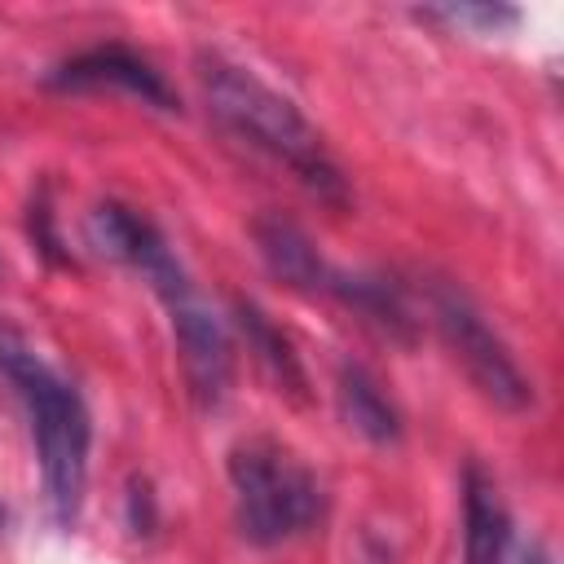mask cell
Listing matches in <instances>:
<instances>
[{
	"label": "cell",
	"instance_id": "1",
	"mask_svg": "<svg viewBox=\"0 0 564 564\" xmlns=\"http://www.w3.org/2000/svg\"><path fill=\"white\" fill-rule=\"evenodd\" d=\"M198 88H203L212 115L234 137H242L260 154L291 167L317 198H326L335 207L348 203V181H344L339 163L330 159L322 132L300 115V106L291 97H282L260 75H251L247 66H238L220 53L198 57Z\"/></svg>",
	"mask_w": 564,
	"mask_h": 564
},
{
	"label": "cell",
	"instance_id": "2",
	"mask_svg": "<svg viewBox=\"0 0 564 564\" xmlns=\"http://www.w3.org/2000/svg\"><path fill=\"white\" fill-rule=\"evenodd\" d=\"M0 375L13 383L18 401L26 405L31 436L40 449V476L48 494V511L62 529L79 520L84 485H88V445H93V419L79 397V388L57 375L26 339L22 330L0 322Z\"/></svg>",
	"mask_w": 564,
	"mask_h": 564
},
{
	"label": "cell",
	"instance_id": "3",
	"mask_svg": "<svg viewBox=\"0 0 564 564\" xmlns=\"http://www.w3.org/2000/svg\"><path fill=\"white\" fill-rule=\"evenodd\" d=\"M229 485H234L238 529L256 546L291 542L308 533L326 511V494L317 476L291 449L264 436H251L229 449Z\"/></svg>",
	"mask_w": 564,
	"mask_h": 564
},
{
	"label": "cell",
	"instance_id": "4",
	"mask_svg": "<svg viewBox=\"0 0 564 564\" xmlns=\"http://www.w3.org/2000/svg\"><path fill=\"white\" fill-rule=\"evenodd\" d=\"M432 313H436V326L449 344V352L463 361L467 379L502 410H524L533 401V383L524 379V370L516 366L511 348L494 335V326L476 313V304L454 291V286H436L432 291Z\"/></svg>",
	"mask_w": 564,
	"mask_h": 564
},
{
	"label": "cell",
	"instance_id": "5",
	"mask_svg": "<svg viewBox=\"0 0 564 564\" xmlns=\"http://www.w3.org/2000/svg\"><path fill=\"white\" fill-rule=\"evenodd\" d=\"M44 84H48V88H62V93L119 88V93H128V97H141V101L154 106V110H181L172 84L163 79V70H154V62L141 57V53H132L128 44H97V48H84V53L57 62V66L44 75Z\"/></svg>",
	"mask_w": 564,
	"mask_h": 564
},
{
	"label": "cell",
	"instance_id": "6",
	"mask_svg": "<svg viewBox=\"0 0 564 564\" xmlns=\"http://www.w3.org/2000/svg\"><path fill=\"white\" fill-rule=\"evenodd\" d=\"M88 234H93L97 251H106L110 260H119V264L145 273L150 286L159 291V300L189 282V273H185L181 260L172 256L167 238H163L145 216H137L132 207H123V203H97L93 216H88Z\"/></svg>",
	"mask_w": 564,
	"mask_h": 564
},
{
	"label": "cell",
	"instance_id": "7",
	"mask_svg": "<svg viewBox=\"0 0 564 564\" xmlns=\"http://www.w3.org/2000/svg\"><path fill=\"white\" fill-rule=\"evenodd\" d=\"M167 317H172V335L181 344V361L189 375V388L203 405H216L229 388V335L220 326V317L198 300L194 282L176 286L172 295H163Z\"/></svg>",
	"mask_w": 564,
	"mask_h": 564
},
{
	"label": "cell",
	"instance_id": "8",
	"mask_svg": "<svg viewBox=\"0 0 564 564\" xmlns=\"http://www.w3.org/2000/svg\"><path fill=\"white\" fill-rule=\"evenodd\" d=\"M251 238H256V251H260V260L269 264L273 278H282L295 291H308V295H326L330 291L335 264L322 260V251L313 247V238L295 220H286L278 212H264L251 225Z\"/></svg>",
	"mask_w": 564,
	"mask_h": 564
},
{
	"label": "cell",
	"instance_id": "9",
	"mask_svg": "<svg viewBox=\"0 0 564 564\" xmlns=\"http://www.w3.org/2000/svg\"><path fill=\"white\" fill-rule=\"evenodd\" d=\"M511 546V511L498 480L480 467H463V564H502Z\"/></svg>",
	"mask_w": 564,
	"mask_h": 564
},
{
	"label": "cell",
	"instance_id": "10",
	"mask_svg": "<svg viewBox=\"0 0 564 564\" xmlns=\"http://www.w3.org/2000/svg\"><path fill=\"white\" fill-rule=\"evenodd\" d=\"M335 401L339 414L352 432H361L375 445H397L401 441V414L388 401V392L379 388V379L361 366V361H344L335 375Z\"/></svg>",
	"mask_w": 564,
	"mask_h": 564
},
{
	"label": "cell",
	"instance_id": "11",
	"mask_svg": "<svg viewBox=\"0 0 564 564\" xmlns=\"http://www.w3.org/2000/svg\"><path fill=\"white\" fill-rule=\"evenodd\" d=\"M234 317H238V330H242L247 348H251V352L260 357V366L278 379V388H286L295 401H304V397H308V375H304V366H300L291 339L273 326V317H269L256 300H238V304H234Z\"/></svg>",
	"mask_w": 564,
	"mask_h": 564
},
{
	"label": "cell",
	"instance_id": "12",
	"mask_svg": "<svg viewBox=\"0 0 564 564\" xmlns=\"http://www.w3.org/2000/svg\"><path fill=\"white\" fill-rule=\"evenodd\" d=\"M419 18H436V22L471 26V31H507L520 22L511 4H436V9H419Z\"/></svg>",
	"mask_w": 564,
	"mask_h": 564
},
{
	"label": "cell",
	"instance_id": "13",
	"mask_svg": "<svg viewBox=\"0 0 564 564\" xmlns=\"http://www.w3.org/2000/svg\"><path fill=\"white\" fill-rule=\"evenodd\" d=\"M26 225H31V242L40 247V256H44L48 264H62V269H70V264H75V260H70V251H62V238L53 234V207H48V189H40V194H35Z\"/></svg>",
	"mask_w": 564,
	"mask_h": 564
},
{
	"label": "cell",
	"instance_id": "14",
	"mask_svg": "<svg viewBox=\"0 0 564 564\" xmlns=\"http://www.w3.org/2000/svg\"><path fill=\"white\" fill-rule=\"evenodd\" d=\"M128 524H132V533L154 529V494L145 480H132V489H128Z\"/></svg>",
	"mask_w": 564,
	"mask_h": 564
},
{
	"label": "cell",
	"instance_id": "15",
	"mask_svg": "<svg viewBox=\"0 0 564 564\" xmlns=\"http://www.w3.org/2000/svg\"><path fill=\"white\" fill-rule=\"evenodd\" d=\"M524 564H551V555H546L542 546H529V551H524Z\"/></svg>",
	"mask_w": 564,
	"mask_h": 564
},
{
	"label": "cell",
	"instance_id": "16",
	"mask_svg": "<svg viewBox=\"0 0 564 564\" xmlns=\"http://www.w3.org/2000/svg\"><path fill=\"white\" fill-rule=\"evenodd\" d=\"M4 520H9V511H4V507H0V529H4Z\"/></svg>",
	"mask_w": 564,
	"mask_h": 564
}]
</instances>
